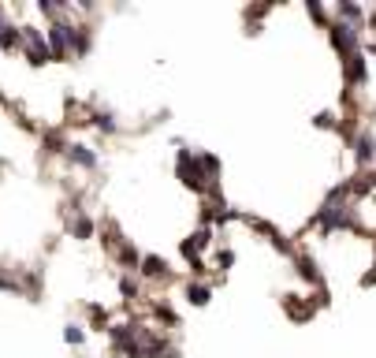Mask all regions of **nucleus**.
Wrapping results in <instances>:
<instances>
[{"label": "nucleus", "instance_id": "17", "mask_svg": "<svg viewBox=\"0 0 376 358\" xmlns=\"http://www.w3.org/2000/svg\"><path fill=\"white\" fill-rule=\"evenodd\" d=\"M41 142L49 146V153H63V150H67V142H63V131H45Z\"/></svg>", "mask_w": 376, "mask_h": 358}, {"label": "nucleus", "instance_id": "20", "mask_svg": "<svg viewBox=\"0 0 376 358\" xmlns=\"http://www.w3.org/2000/svg\"><path fill=\"white\" fill-rule=\"evenodd\" d=\"M306 12H309V15H313V19H317V23H324V26H328V15H324V8H320V4H317V0H309V4H306Z\"/></svg>", "mask_w": 376, "mask_h": 358}, {"label": "nucleus", "instance_id": "9", "mask_svg": "<svg viewBox=\"0 0 376 358\" xmlns=\"http://www.w3.org/2000/svg\"><path fill=\"white\" fill-rule=\"evenodd\" d=\"M67 161L71 164H79V168H97V157H94V150L90 146H67Z\"/></svg>", "mask_w": 376, "mask_h": 358}, {"label": "nucleus", "instance_id": "24", "mask_svg": "<svg viewBox=\"0 0 376 358\" xmlns=\"http://www.w3.org/2000/svg\"><path fill=\"white\" fill-rule=\"evenodd\" d=\"M231 261H235V254H231V250H224V254H220V261H216V265H220V269H227Z\"/></svg>", "mask_w": 376, "mask_h": 358}, {"label": "nucleus", "instance_id": "13", "mask_svg": "<svg viewBox=\"0 0 376 358\" xmlns=\"http://www.w3.org/2000/svg\"><path fill=\"white\" fill-rule=\"evenodd\" d=\"M209 295H213L209 284H194V280L187 284V302H194V306H209Z\"/></svg>", "mask_w": 376, "mask_h": 358}, {"label": "nucleus", "instance_id": "2", "mask_svg": "<svg viewBox=\"0 0 376 358\" xmlns=\"http://www.w3.org/2000/svg\"><path fill=\"white\" fill-rule=\"evenodd\" d=\"M71 30H75L71 23H52L49 30H45V45H49V57H56V60L67 57V52H71Z\"/></svg>", "mask_w": 376, "mask_h": 358}, {"label": "nucleus", "instance_id": "25", "mask_svg": "<svg viewBox=\"0 0 376 358\" xmlns=\"http://www.w3.org/2000/svg\"><path fill=\"white\" fill-rule=\"evenodd\" d=\"M362 284H365V288H369V284H376V269H373V272H369V277H365Z\"/></svg>", "mask_w": 376, "mask_h": 358}, {"label": "nucleus", "instance_id": "5", "mask_svg": "<svg viewBox=\"0 0 376 358\" xmlns=\"http://www.w3.org/2000/svg\"><path fill=\"white\" fill-rule=\"evenodd\" d=\"M365 71H369V68H365L362 49L351 52V57H343V75H346V82H351V86H354V82H365Z\"/></svg>", "mask_w": 376, "mask_h": 358}, {"label": "nucleus", "instance_id": "23", "mask_svg": "<svg viewBox=\"0 0 376 358\" xmlns=\"http://www.w3.org/2000/svg\"><path fill=\"white\" fill-rule=\"evenodd\" d=\"M38 8H41V12H45V15H56V12H60V4H56V0H41V4H38Z\"/></svg>", "mask_w": 376, "mask_h": 358}, {"label": "nucleus", "instance_id": "22", "mask_svg": "<svg viewBox=\"0 0 376 358\" xmlns=\"http://www.w3.org/2000/svg\"><path fill=\"white\" fill-rule=\"evenodd\" d=\"M313 123H317V127H339L332 112H317V116H313Z\"/></svg>", "mask_w": 376, "mask_h": 358}, {"label": "nucleus", "instance_id": "11", "mask_svg": "<svg viewBox=\"0 0 376 358\" xmlns=\"http://www.w3.org/2000/svg\"><path fill=\"white\" fill-rule=\"evenodd\" d=\"M116 258H119V265H127V269H138L142 265V254H138V246H131V243H119L116 246Z\"/></svg>", "mask_w": 376, "mask_h": 358}, {"label": "nucleus", "instance_id": "6", "mask_svg": "<svg viewBox=\"0 0 376 358\" xmlns=\"http://www.w3.org/2000/svg\"><path fill=\"white\" fill-rule=\"evenodd\" d=\"M142 277L145 280H168L171 269H168V261H164V258H157V254H145V258H142Z\"/></svg>", "mask_w": 376, "mask_h": 358}, {"label": "nucleus", "instance_id": "1", "mask_svg": "<svg viewBox=\"0 0 376 358\" xmlns=\"http://www.w3.org/2000/svg\"><path fill=\"white\" fill-rule=\"evenodd\" d=\"M176 176L182 179V187H187V190H198V195H209V187H216V183H209V176L201 172L198 150H179V157H176Z\"/></svg>", "mask_w": 376, "mask_h": 358}, {"label": "nucleus", "instance_id": "12", "mask_svg": "<svg viewBox=\"0 0 376 358\" xmlns=\"http://www.w3.org/2000/svg\"><path fill=\"white\" fill-rule=\"evenodd\" d=\"M335 12H339V19L351 23V26H362V19H365V12H362L357 4H351V0H343V4L335 8Z\"/></svg>", "mask_w": 376, "mask_h": 358}, {"label": "nucleus", "instance_id": "19", "mask_svg": "<svg viewBox=\"0 0 376 358\" xmlns=\"http://www.w3.org/2000/svg\"><path fill=\"white\" fill-rule=\"evenodd\" d=\"M63 339H67V344H82V339H86V332H82V325H67V328H63Z\"/></svg>", "mask_w": 376, "mask_h": 358}, {"label": "nucleus", "instance_id": "7", "mask_svg": "<svg viewBox=\"0 0 376 358\" xmlns=\"http://www.w3.org/2000/svg\"><path fill=\"white\" fill-rule=\"evenodd\" d=\"M283 310H287L291 321H309L317 306H313V299H309V302H298V295H287V299H283Z\"/></svg>", "mask_w": 376, "mask_h": 358}, {"label": "nucleus", "instance_id": "15", "mask_svg": "<svg viewBox=\"0 0 376 358\" xmlns=\"http://www.w3.org/2000/svg\"><path fill=\"white\" fill-rule=\"evenodd\" d=\"M26 60H30V68H41V63H49V45H26Z\"/></svg>", "mask_w": 376, "mask_h": 358}, {"label": "nucleus", "instance_id": "21", "mask_svg": "<svg viewBox=\"0 0 376 358\" xmlns=\"http://www.w3.org/2000/svg\"><path fill=\"white\" fill-rule=\"evenodd\" d=\"M90 321H94V325H108V310H101V306H90Z\"/></svg>", "mask_w": 376, "mask_h": 358}, {"label": "nucleus", "instance_id": "16", "mask_svg": "<svg viewBox=\"0 0 376 358\" xmlns=\"http://www.w3.org/2000/svg\"><path fill=\"white\" fill-rule=\"evenodd\" d=\"M94 127H97V131H105V135H116L119 131V123H116L112 112H97L94 116Z\"/></svg>", "mask_w": 376, "mask_h": 358}, {"label": "nucleus", "instance_id": "10", "mask_svg": "<svg viewBox=\"0 0 376 358\" xmlns=\"http://www.w3.org/2000/svg\"><path fill=\"white\" fill-rule=\"evenodd\" d=\"M295 265H298V277L302 280H309V284H317V288H320V269H317V261L309 258V254H298Z\"/></svg>", "mask_w": 376, "mask_h": 358}, {"label": "nucleus", "instance_id": "14", "mask_svg": "<svg viewBox=\"0 0 376 358\" xmlns=\"http://www.w3.org/2000/svg\"><path fill=\"white\" fill-rule=\"evenodd\" d=\"M94 220H90L86 213H79L75 220H71V235H75V239H90V235H94Z\"/></svg>", "mask_w": 376, "mask_h": 358}, {"label": "nucleus", "instance_id": "8", "mask_svg": "<svg viewBox=\"0 0 376 358\" xmlns=\"http://www.w3.org/2000/svg\"><path fill=\"white\" fill-rule=\"evenodd\" d=\"M354 157H357V164H369V161H376V139L369 131H362L354 139Z\"/></svg>", "mask_w": 376, "mask_h": 358}, {"label": "nucleus", "instance_id": "18", "mask_svg": "<svg viewBox=\"0 0 376 358\" xmlns=\"http://www.w3.org/2000/svg\"><path fill=\"white\" fill-rule=\"evenodd\" d=\"M138 291H142V284L134 280V277H123V280H119V295H123V299H138Z\"/></svg>", "mask_w": 376, "mask_h": 358}, {"label": "nucleus", "instance_id": "3", "mask_svg": "<svg viewBox=\"0 0 376 358\" xmlns=\"http://www.w3.org/2000/svg\"><path fill=\"white\" fill-rule=\"evenodd\" d=\"M328 38H332L335 52H343V57L357 52V26L351 23H328Z\"/></svg>", "mask_w": 376, "mask_h": 358}, {"label": "nucleus", "instance_id": "4", "mask_svg": "<svg viewBox=\"0 0 376 358\" xmlns=\"http://www.w3.org/2000/svg\"><path fill=\"white\" fill-rule=\"evenodd\" d=\"M213 243V232H209V228H201V232H194L190 239H182V258L187 261H194V269H201V250H205V246Z\"/></svg>", "mask_w": 376, "mask_h": 358}]
</instances>
